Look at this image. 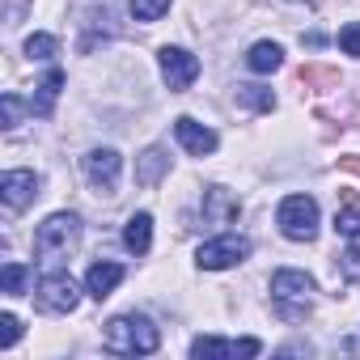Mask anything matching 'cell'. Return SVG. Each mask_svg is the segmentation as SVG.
I'll list each match as a JSON object with an SVG mask.
<instances>
[{"label":"cell","mask_w":360,"mask_h":360,"mask_svg":"<svg viewBox=\"0 0 360 360\" xmlns=\"http://www.w3.org/2000/svg\"><path fill=\"white\" fill-rule=\"evenodd\" d=\"M102 347L106 352H119V356H148V352L161 347V330L144 314H119V318L106 322Z\"/></svg>","instance_id":"6da1fadb"},{"label":"cell","mask_w":360,"mask_h":360,"mask_svg":"<svg viewBox=\"0 0 360 360\" xmlns=\"http://www.w3.org/2000/svg\"><path fill=\"white\" fill-rule=\"evenodd\" d=\"M271 297L280 301V314L284 318H305L309 314V301H314V280L305 271L284 267V271L271 276Z\"/></svg>","instance_id":"7a4b0ae2"},{"label":"cell","mask_w":360,"mask_h":360,"mask_svg":"<svg viewBox=\"0 0 360 360\" xmlns=\"http://www.w3.org/2000/svg\"><path fill=\"white\" fill-rule=\"evenodd\" d=\"M276 221H280V233L284 238L314 242L318 238V204H314V195H288V200H280Z\"/></svg>","instance_id":"3957f363"},{"label":"cell","mask_w":360,"mask_h":360,"mask_svg":"<svg viewBox=\"0 0 360 360\" xmlns=\"http://www.w3.org/2000/svg\"><path fill=\"white\" fill-rule=\"evenodd\" d=\"M77 242H81V221H77L72 212H56V217H47V221L39 225V233H34V255L56 259V255H68Z\"/></svg>","instance_id":"277c9868"},{"label":"cell","mask_w":360,"mask_h":360,"mask_svg":"<svg viewBox=\"0 0 360 360\" xmlns=\"http://www.w3.org/2000/svg\"><path fill=\"white\" fill-rule=\"evenodd\" d=\"M34 292H39V305L51 309V314H72V309H77V280H72L64 267L43 271Z\"/></svg>","instance_id":"5b68a950"},{"label":"cell","mask_w":360,"mask_h":360,"mask_svg":"<svg viewBox=\"0 0 360 360\" xmlns=\"http://www.w3.org/2000/svg\"><path fill=\"white\" fill-rule=\"evenodd\" d=\"M246 255H250V242L238 238V233H225V238H217V242H204L195 259H200L204 271H225V267H238Z\"/></svg>","instance_id":"8992f818"},{"label":"cell","mask_w":360,"mask_h":360,"mask_svg":"<svg viewBox=\"0 0 360 360\" xmlns=\"http://www.w3.org/2000/svg\"><path fill=\"white\" fill-rule=\"evenodd\" d=\"M161 77H165L169 94H183L200 77V60L187 47H161Z\"/></svg>","instance_id":"52a82bcc"},{"label":"cell","mask_w":360,"mask_h":360,"mask_svg":"<svg viewBox=\"0 0 360 360\" xmlns=\"http://www.w3.org/2000/svg\"><path fill=\"white\" fill-rule=\"evenodd\" d=\"M119 165H123V157L115 148L85 153V178H89V187L98 195H115V187H119Z\"/></svg>","instance_id":"ba28073f"},{"label":"cell","mask_w":360,"mask_h":360,"mask_svg":"<svg viewBox=\"0 0 360 360\" xmlns=\"http://www.w3.org/2000/svg\"><path fill=\"white\" fill-rule=\"evenodd\" d=\"M263 352V343L259 339H212V335H200L195 343H191V356L195 360H238V356H259Z\"/></svg>","instance_id":"9c48e42d"},{"label":"cell","mask_w":360,"mask_h":360,"mask_svg":"<svg viewBox=\"0 0 360 360\" xmlns=\"http://www.w3.org/2000/svg\"><path fill=\"white\" fill-rule=\"evenodd\" d=\"M39 195V174L30 169H9L5 178H0V200H5L9 212H22L26 204H34Z\"/></svg>","instance_id":"30bf717a"},{"label":"cell","mask_w":360,"mask_h":360,"mask_svg":"<svg viewBox=\"0 0 360 360\" xmlns=\"http://www.w3.org/2000/svg\"><path fill=\"white\" fill-rule=\"evenodd\" d=\"M174 136H178V144H183L191 157H208V153H217V131L212 127H204V123H195V119H174Z\"/></svg>","instance_id":"8fae6325"},{"label":"cell","mask_w":360,"mask_h":360,"mask_svg":"<svg viewBox=\"0 0 360 360\" xmlns=\"http://www.w3.org/2000/svg\"><path fill=\"white\" fill-rule=\"evenodd\" d=\"M200 212H204V221H208V225H217V229H221V225H233V221H238L242 204H238V195H229L225 187H208V191H204V208H200Z\"/></svg>","instance_id":"7c38bea8"},{"label":"cell","mask_w":360,"mask_h":360,"mask_svg":"<svg viewBox=\"0 0 360 360\" xmlns=\"http://www.w3.org/2000/svg\"><path fill=\"white\" fill-rule=\"evenodd\" d=\"M119 280H123V267L102 259V263H94V267H89V276H85V292L102 301V297H110V292L119 288Z\"/></svg>","instance_id":"4fadbf2b"},{"label":"cell","mask_w":360,"mask_h":360,"mask_svg":"<svg viewBox=\"0 0 360 360\" xmlns=\"http://www.w3.org/2000/svg\"><path fill=\"white\" fill-rule=\"evenodd\" d=\"M165 165H169V157H165V148H144L140 157H136V183L140 187H157L161 183V174H165Z\"/></svg>","instance_id":"5bb4252c"},{"label":"cell","mask_w":360,"mask_h":360,"mask_svg":"<svg viewBox=\"0 0 360 360\" xmlns=\"http://www.w3.org/2000/svg\"><path fill=\"white\" fill-rule=\"evenodd\" d=\"M60 89H64V72H60V68H51V72L39 81V94L30 98V115L47 119V115L56 110V98H60Z\"/></svg>","instance_id":"9a60e30c"},{"label":"cell","mask_w":360,"mask_h":360,"mask_svg":"<svg viewBox=\"0 0 360 360\" xmlns=\"http://www.w3.org/2000/svg\"><path fill=\"white\" fill-rule=\"evenodd\" d=\"M123 246H127L131 255H148V246H153V217H148V212H136V217L127 221Z\"/></svg>","instance_id":"2e32d148"},{"label":"cell","mask_w":360,"mask_h":360,"mask_svg":"<svg viewBox=\"0 0 360 360\" xmlns=\"http://www.w3.org/2000/svg\"><path fill=\"white\" fill-rule=\"evenodd\" d=\"M246 64H250L255 72H276V68L284 64V51H280V43H255L250 56H246Z\"/></svg>","instance_id":"e0dca14e"},{"label":"cell","mask_w":360,"mask_h":360,"mask_svg":"<svg viewBox=\"0 0 360 360\" xmlns=\"http://www.w3.org/2000/svg\"><path fill=\"white\" fill-rule=\"evenodd\" d=\"M30 284V267L26 263H5V271H0V288H5L9 297H22Z\"/></svg>","instance_id":"ac0fdd59"},{"label":"cell","mask_w":360,"mask_h":360,"mask_svg":"<svg viewBox=\"0 0 360 360\" xmlns=\"http://www.w3.org/2000/svg\"><path fill=\"white\" fill-rule=\"evenodd\" d=\"M339 271H343V280H360V233L347 238V250L339 255Z\"/></svg>","instance_id":"d6986e66"},{"label":"cell","mask_w":360,"mask_h":360,"mask_svg":"<svg viewBox=\"0 0 360 360\" xmlns=\"http://www.w3.org/2000/svg\"><path fill=\"white\" fill-rule=\"evenodd\" d=\"M238 98H242L250 110H271V106H276L271 89H263V85H238Z\"/></svg>","instance_id":"ffe728a7"},{"label":"cell","mask_w":360,"mask_h":360,"mask_svg":"<svg viewBox=\"0 0 360 360\" xmlns=\"http://www.w3.org/2000/svg\"><path fill=\"white\" fill-rule=\"evenodd\" d=\"M335 233L339 238H352V233H360V208L347 200V208L343 212H335Z\"/></svg>","instance_id":"44dd1931"},{"label":"cell","mask_w":360,"mask_h":360,"mask_svg":"<svg viewBox=\"0 0 360 360\" xmlns=\"http://www.w3.org/2000/svg\"><path fill=\"white\" fill-rule=\"evenodd\" d=\"M169 9V0H131V18L136 22H157Z\"/></svg>","instance_id":"7402d4cb"},{"label":"cell","mask_w":360,"mask_h":360,"mask_svg":"<svg viewBox=\"0 0 360 360\" xmlns=\"http://www.w3.org/2000/svg\"><path fill=\"white\" fill-rule=\"evenodd\" d=\"M26 56L30 60H51L56 56V39L51 34H30L26 39Z\"/></svg>","instance_id":"603a6c76"},{"label":"cell","mask_w":360,"mask_h":360,"mask_svg":"<svg viewBox=\"0 0 360 360\" xmlns=\"http://www.w3.org/2000/svg\"><path fill=\"white\" fill-rule=\"evenodd\" d=\"M339 47H343L347 56H356V60H360V22H352V26H343V30H339Z\"/></svg>","instance_id":"cb8c5ba5"},{"label":"cell","mask_w":360,"mask_h":360,"mask_svg":"<svg viewBox=\"0 0 360 360\" xmlns=\"http://www.w3.org/2000/svg\"><path fill=\"white\" fill-rule=\"evenodd\" d=\"M18 335H22V322L13 314H5V318H0V347H13Z\"/></svg>","instance_id":"d4e9b609"},{"label":"cell","mask_w":360,"mask_h":360,"mask_svg":"<svg viewBox=\"0 0 360 360\" xmlns=\"http://www.w3.org/2000/svg\"><path fill=\"white\" fill-rule=\"evenodd\" d=\"M0 110H5V127H18V115H22L18 94H5V98H0Z\"/></svg>","instance_id":"484cf974"},{"label":"cell","mask_w":360,"mask_h":360,"mask_svg":"<svg viewBox=\"0 0 360 360\" xmlns=\"http://www.w3.org/2000/svg\"><path fill=\"white\" fill-rule=\"evenodd\" d=\"M343 165H347V169H356V174H360V157H347V161H343Z\"/></svg>","instance_id":"4316f807"}]
</instances>
